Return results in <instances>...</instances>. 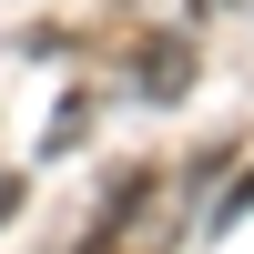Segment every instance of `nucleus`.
Here are the masks:
<instances>
[{
  "label": "nucleus",
  "mask_w": 254,
  "mask_h": 254,
  "mask_svg": "<svg viewBox=\"0 0 254 254\" xmlns=\"http://www.w3.org/2000/svg\"><path fill=\"white\" fill-rule=\"evenodd\" d=\"M10 214H20V183H10V173H0V224H10Z\"/></svg>",
  "instance_id": "obj_3"
},
{
  "label": "nucleus",
  "mask_w": 254,
  "mask_h": 254,
  "mask_svg": "<svg viewBox=\"0 0 254 254\" xmlns=\"http://www.w3.org/2000/svg\"><path fill=\"white\" fill-rule=\"evenodd\" d=\"M244 214H254V173H244V183H234V193H224V203H214V234H224V224H244Z\"/></svg>",
  "instance_id": "obj_2"
},
{
  "label": "nucleus",
  "mask_w": 254,
  "mask_h": 254,
  "mask_svg": "<svg viewBox=\"0 0 254 254\" xmlns=\"http://www.w3.org/2000/svg\"><path fill=\"white\" fill-rule=\"evenodd\" d=\"M132 71H142V102L193 92V41H142V51H132Z\"/></svg>",
  "instance_id": "obj_1"
}]
</instances>
